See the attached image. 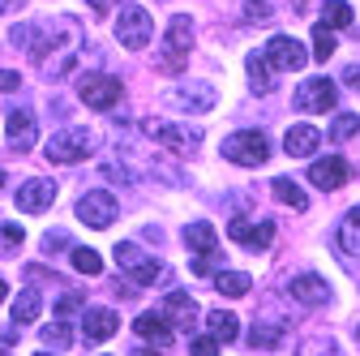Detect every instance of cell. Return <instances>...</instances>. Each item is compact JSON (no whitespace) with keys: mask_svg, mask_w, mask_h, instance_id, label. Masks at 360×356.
I'll return each mask as SVG.
<instances>
[{"mask_svg":"<svg viewBox=\"0 0 360 356\" xmlns=\"http://www.w3.org/2000/svg\"><path fill=\"white\" fill-rule=\"evenodd\" d=\"M219 271V253H202L193 258V275H214Z\"/></svg>","mask_w":360,"mask_h":356,"instance_id":"e575fe53","label":"cell"},{"mask_svg":"<svg viewBox=\"0 0 360 356\" xmlns=\"http://www.w3.org/2000/svg\"><path fill=\"white\" fill-rule=\"evenodd\" d=\"M5 292H9V284H5V279H0V300H5Z\"/></svg>","mask_w":360,"mask_h":356,"instance_id":"b9f144b4","label":"cell"},{"mask_svg":"<svg viewBox=\"0 0 360 356\" xmlns=\"http://www.w3.org/2000/svg\"><path fill=\"white\" fill-rule=\"evenodd\" d=\"M5 133H9V142L18 146V151H30L34 142H39V125H34V112H9V120H5Z\"/></svg>","mask_w":360,"mask_h":356,"instance_id":"e0dca14e","label":"cell"},{"mask_svg":"<svg viewBox=\"0 0 360 356\" xmlns=\"http://www.w3.org/2000/svg\"><path fill=\"white\" fill-rule=\"evenodd\" d=\"M159 314L167 318V326H185V331H193V326H198V300H193L189 292H167Z\"/></svg>","mask_w":360,"mask_h":356,"instance_id":"5bb4252c","label":"cell"},{"mask_svg":"<svg viewBox=\"0 0 360 356\" xmlns=\"http://www.w3.org/2000/svg\"><path fill=\"white\" fill-rule=\"evenodd\" d=\"M262 61H266L270 69H279V73H296V69H304V65H309V52L300 48L292 34H275V39L266 43Z\"/></svg>","mask_w":360,"mask_h":356,"instance_id":"52a82bcc","label":"cell"},{"mask_svg":"<svg viewBox=\"0 0 360 356\" xmlns=\"http://www.w3.org/2000/svg\"><path fill=\"white\" fill-rule=\"evenodd\" d=\"M219 352V339L206 335V339H193V356H214Z\"/></svg>","mask_w":360,"mask_h":356,"instance_id":"8d00e7d4","label":"cell"},{"mask_svg":"<svg viewBox=\"0 0 360 356\" xmlns=\"http://www.w3.org/2000/svg\"><path fill=\"white\" fill-rule=\"evenodd\" d=\"M0 241H5V245L13 249V245H22V241H26V232H22L18 224H5V228H0Z\"/></svg>","mask_w":360,"mask_h":356,"instance_id":"d590c367","label":"cell"},{"mask_svg":"<svg viewBox=\"0 0 360 356\" xmlns=\"http://www.w3.org/2000/svg\"><path fill=\"white\" fill-rule=\"evenodd\" d=\"M77 219L90 228H112V219H116V198L108 189H95V193H86L77 202Z\"/></svg>","mask_w":360,"mask_h":356,"instance_id":"30bf717a","label":"cell"},{"mask_svg":"<svg viewBox=\"0 0 360 356\" xmlns=\"http://www.w3.org/2000/svg\"><path fill=\"white\" fill-rule=\"evenodd\" d=\"M335 48H339V39H335V30L318 22V26H313V56H318V61L326 65V61L335 56Z\"/></svg>","mask_w":360,"mask_h":356,"instance_id":"4316f807","label":"cell"},{"mask_svg":"<svg viewBox=\"0 0 360 356\" xmlns=\"http://www.w3.org/2000/svg\"><path fill=\"white\" fill-rule=\"evenodd\" d=\"M150 34H155V22H150V13H146L142 5H124V9H120V18H116V39L124 43V48H146Z\"/></svg>","mask_w":360,"mask_h":356,"instance_id":"5b68a950","label":"cell"},{"mask_svg":"<svg viewBox=\"0 0 360 356\" xmlns=\"http://www.w3.org/2000/svg\"><path fill=\"white\" fill-rule=\"evenodd\" d=\"M189 43H193V22L185 13H176L172 26H167V43H163V56H159V69L163 73H180L189 61Z\"/></svg>","mask_w":360,"mask_h":356,"instance_id":"3957f363","label":"cell"},{"mask_svg":"<svg viewBox=\"0 0 360 356\" xmlns=\"http://www.w3.org/2000/svg\"><path fill=\"white\" fill-rule=\"evenodd\" d=\"M206 326H210V335H214L219 343H232V339L240 335V318L228 314V309H214V314H206Z\"/></svg>","mask_w":360,"mask_h":356,"instance_id":"7402d4cb","label":"cell"},{"mask_svg":"<svg viewBox=\"0 0 360 356\" xmlns=\"http://www.w3.org/2000/svg\"><path fill=\"white\" fill-rule=\"evenodd\" d=\"M86 5L95 9V13H112V5H116V0H86Z\"/></svg>","mask_w":360,"mask_h":356,"instance_id":"f35d334b","label":"cell"},{"mask_svg":"<svg viewBox=\"0 0 360 356\" xmlns=\"http://www.w3.org/2000/svg\"><path fill=\"white\" fill-rule=\"evenodd\" d=\"M249 288H253V279H249L245 271H219V275H214V292H219V296H232V300H236V296H245Z\"/></svg>","mask_w":360,"mask_h":356,"instance_id":"603a6c76","label":"cell"},{"mask_svg":"<svg viewBox=\"0 0 360 356\" xmlns=\"http://www.w3.org/2000/svg\"><path fill=\"white\" fill-rule=\"evenodd\" d=\"M43 245H48V253L60 249V245H65V232H48V241H43Z\"/></svg>","mask_w":360,"mask_h":356,"instance_id":"ab89813d","label":"cell"},{"mask_svg":"<svg viewBox=\"0 0 360 356\" xmlns=\"http://www.w3.org/2000/svg\"><path fill=\"white\" fill-rule=\"evenodd\" d=\"M356 129H360V116H339V120H335V129H330V138H335V142H343V138H352Z\"/></svg>","mask_w":360,"mask_h":356,"instance_id":"836d02e7","label":"cell"},{"mask_svg":"<svg viewBox=\"0 0 360 356\" xmlns=\"http://www.w3.org/2000/svg\"><path fill=\"white\" fill-rule=\"evenodd\" d=\"M18 86H22V77H18L13 69H0V95H5V91H18Z\"/></svg>","mask_w":360,"mask_h":356,"instance_id":"74e56055","label":"cell"},{"mask_svg":"<svg viewBox=\"0 0 360 356\" xmlns=\"http://www.w3.org/2000/svg\"><path fill=\"white\" fill-rule=\"evenodd\" d=\"M270 0H245V22H270Z\"/></svg>","mask_w":360,"mask_h":356,"instance_id":"d6a6232c","label":"cell"},{"mask_svg":"<svg viewBox=\"0 0 360 356\" xmlns=\"http://www.w3.org/2000/svg\"><path fill=\"white\" fill-rule=\"evenodd\" d=\"M347 176H352V167H347V159H339V155H326V159H313V163H309V181L318 185V189H343Z\"/></svg>","mask_w":360,"mask_h":356,"instance_id":"7c38bea8","label":"cell"},{"mask_svg":"<svg viewBox=\"0 0 360 356\" xmlns=\"http://www.w3.org/2000/svg\"><path fill=\"white\" fill-rule=\"evenodd\" d=\"M120 331V318L112 314V309H86L82 314V339L86 343H103Z\"/></svg>","mask_w":360,"mask_h":356,"instance_id":"2e32d148","label":"cell"},{"mask_svg":"<svg viewBox=\"0 0 360 356\" xmlns=\"http://www.w3.org/2000/svg\"><path fill=\"white\" fill-rule=\"evenodd\" d=\"M9 314H13V322L22 326V322H34L39 314H43V296L34 292V288H26L18 300H13V309H9Z\"/></svg>","mask_w":360,"mask_h":356,"instance_id":"cb8c5ba5","label":"cell"},{"mask_svg":"<svg viewBox=\"0 0 360 356\" xmlns=\"http://www.w3.org/2000/svg\"><path fill=\"white\" fill-rule=\"evenodd\" d=\"M116 266H120V271L133 279V284H142V288H150L155 279H163V262L155 258V253H146V249H138V245H133V241H120L116 249Z\"/></svg>","mask_w":360,"mask_h":356,"instance_id":"7a4b0ae2","label":"cell"},{"mask_svg":"<svg viewBox=\"0 0 360 356\" xmlns=\"http://www.w3.org/2000/svg\"><path fill=\"white\" fill-rule=\"evenodd\" d=\"M228 236H232L236 245L262 253V249H270V241H275V224H270V219H262V224H249V219H232V224H228Z\"/></svg>","mask_w":360,"mask_h":356,"instance_id":"8fae6325","label":"cell"},{"mask_svg":"<svg viewBox=\"0 0 360 356\" xmlns=\"http://www.w3.org/2000/svg\"><path fill=\"white\" fill-rule=\"evenodd\" d=\"M249 77H253V91L257 95H270L275 91V82H270V65L262 56H249Z\"/></svg>","mask_w":360,"mask_h":356,"instance_id":"f1b7e54d","label":"cell"},{"mask_svg":"<svg viewBox=\"0 0 360 356\" xmlns=\"http://www.w3.org/2000/svg\"><path fill=\"white\" fill-rule=\"evenodd\" d=\"M339 249L352 253V258H360V206L343 219V228H339Z\"/></svg>","mask_w":360,"mask_h":356,"instance_id":"484cf974","label":"cell"},{"mask_svg":"<svg viewBox=\"0 0 360 356\" xmlns=\"http://www.w3.org/2000/svg\"><path fill=\"white\" fill-rule=\"evenodd\" d=\"M69 343H73V331H69L65 318H56L52 326H43V348H69Z\"/></svg>","mask_w":360,"mask_h":356,"instance_id":"f546056e","label":"cell"},{"mask_svg":"<svg viewBox=\"0 0 360 356\" xmlns=\"http://www.w3.org/2000/svg\"><path fill=\"white\" fill-rule=\"evenodd\" d=\"M0 189H5V172H0Z\"/></svg>","mask_w":360,"mask_h":356,"instance_id":"ee69618b","label":"cell"},{"mask_svg":"<svg viewBox=\"0 0 360 356\" xmlns=\"http://www.w3.org/2000/svg\"><path fill=\"white\" fill-rule=\"evenodd\" d=\"M223 159H232L240 167H262L270 159V142L262 129H240V133H228L223 138Z\"/></svg>","mask_w":360,"mask_h":356,"instance_id":"6da1fadb","label":"cell"},{"mask_svg":"<svg viewBox=\"0 0 360 356\" xmlns=\"http://www.w3.org/2000/svg\"><path fill=\"white\" fill-rule=\"evenodd\" d=\"M322 146V133L313 129V125H292L288 133H283V151L292 155V159H304V155H313Z\"/></svg>","mask_w":360,"mask_h":356,"instance_id":"ac0fdd59","label":"cell"},{"mask_svg":"<svg viewBox=\"0 0 360 356\" xmlns=\"http://www.w3.org/2000/svg\"><path fill=\"white\" fill-rule=\"evenodd\" d=\"M176 108H189V112H210L214 108V86L210 82H185V86H176V91L167 95Z\"/></svg>","mask_w":360,"mask_h":356,"instance_id":"9a60e30c","label":"cell"},{"mask_svg":"<svg viewBox=\"0 0 360 356\" xmlns=\"http://www.w3.org/2000/svg\"><path fill=\"white\" fill-rule=\"evenodd\" d=\"M146 133H150L159 146L176 151V155H189L193 146H202V133H198V129H180V125H167V120H150Z\"/></svg>","mask_w":360,"mask_h":356,"instance_id":"9c48e42d","label":"cell"},{"mask_svg":"<svg viewBox=\"0 0 360 356\" xmlns=\"http://www.w3.org/2000/svg\"><path fill=\"white\" fill-rule=\"evenodd\" d=\"M322 26H330V30H343V26H352V9H347V0H326L322 5Z\"/></svg>","mask_w":360,"mask_h":356,"instance_id":"83f0119b","label":"cell"},{"mask_svg":"<svg viewBox=\"0 0 360 356\" xmlns=\"http://www.w3.org/2000/svg\"><path fill=\"white\" fill-rule=\"evenodd\" d=\"M73 266H77L82 275H99V271H103V258H99L95 249L82 245V249H73Z\"/></svg>","mask_w":360,"mask_h":356,"instance_id":"1f68e13d","label":"cell"},{"mask_svg":"<svg viewBox=\"0 0 360 356\" xmlns=\"http://www.w3.org/2000/svg\"><path fill=\"white\" fill-rule=\"evenodd\" d=\"M133 331H138L142 339H155L159 348H167V343H172V326H167V318H163V314H142L138 322H133Z\"/></svg>","mask_w":360,"mask_h":356,"instance_id":"44dd1931","label":"cell"},{"mask_svg":"<svg viewBox=\"0 0 360 356\" xmlns=\"http://www.w3.org/2000/svg\"><path fill=\"white\" fill-rule=\"evenodd\" d=\"M77 95H82V103H86V108L108 112V108H116V103H120V82H116V77H108V73H86V77L77 82Z\"/></svg>","mask_w":360,"mask_h":356,"instance_id":"8992f818","label":"cell"},{"mask_svg":"<svg viewBox=\"0 0 360 356\" xmlns=\"http://www.w3.org/2000/svg\"><path fill=\"white\" fill-rule=\"evenodd\" d=\"M292 296H296L300 305H326V300H330V284H326L322 275H296V279H292Z\"/></svg>","mask_w":360,"mask_h":356,"instance_id":"d6986e66","label":"cell"},{"mask_svg":"<svg viewBox=\"0 0 360 356\" xmlns=\"http://www.w3.org/2000/svg\"><path fill=\"white\" fill-rule=\"evenodd\" d=\"M339 103V91H335V82L330 77H309V82H300V91H296V108L300 112H330Z\"/></svg>","mask_w":360,"mask_h":356,"instance_id":"ba28073f","label":"cell"},{"mask_svg":"<svg viewBox=\"0 0 360 356\" xmlns=\"http://www.w3.org/2000/svg\"><path fill=\"white\" fill-rule=\"evenodd\" d=\"M52 202H56V181H26V185H18V210L22 215H39V210H52Z\"/></svg>","mask_w":360,"mask_h":356,"instance_id":"4fadbf2b","label":"cell"},{"mask_svg":"<svg viewBox=\"0 0 360 356\" xmlns=\"http://www.w3.org/2000/svg\"><path fill=\"white\" fill-rule=\"evenodd\" d=\"M133 356H155V352H146V348H138V352H133Z\"/></svg>","mask_w":360,"mask_h":356,"instance_id":"7bdbcfd3","label":"cell"},{"mask_svg":"<svg viewBox=\"0 0 360 356\" xmlns=\"http://www.w3.org/2000/svg\"><path fill=\"white\" fill-rule=\"evenodd\" d=\"M90 146H95V138H90L86 129H60L48 138V146H43V155H48L52 163H82L90 155Z\"/></svg>","mask_w":360,"mask_h":356,"instance_id":"277c9868","label":"cell"},{"mask_svg":"<svg viewBox=\"0 0 360 356\" xmlns=\"http://www.w3.org/2000/svg\"><path fill=\"white\" fill-rule=\"evenodd\" d=\"M185 245L202 258V253H219V232H214V224H206V219H198V224H189L185 228Z\"/></svg>","mask_w":360,"mask_h":356,"instance_id":"ffe728a7","label":"cell"},{"mask_svg":"<svg viewBox=\"0 0 360 356\" xmlns=\"http://www.w3.org/2000/svg\"><path fill=\"white\" fill-rule=\"evenodd\" d=\"M270 189H275V198H279L283 206H292V210H304V206H309L304 189H300L296 181H288V176H279V181H270Z\"/></svg>","mask_w":360,"mask_h":356,"instance_id":"d4e9b609","label":"cell"},{"mask_svg":"<svg viewBox=\"0 0 360 356\" xmlns=\"http://www.w3.org/2000/svg\"><path fill=\"white\" fill-rule=\"evenodd\" d=\"M347 82H352L356 91H360V69H347Z\"/></svg>","mask_w":360,"mask_h":356,"instance_id":"60d3db41","label":"cell"},{"mask_svg":"<svg viewBox=\"0 0 360 356\" xmlns=\"http://www.w3.org/2000/svg\"><path fill=\"white\" fill-rule=\"evenodd\" d=\"M249 343H253V348H262V352H270V348H279V343H283V326H253Z\"/></svg>","mask_w":360,"mask_h":356,"instance_id":"4dcf8cb0","label":"cell"}]
</instances>
